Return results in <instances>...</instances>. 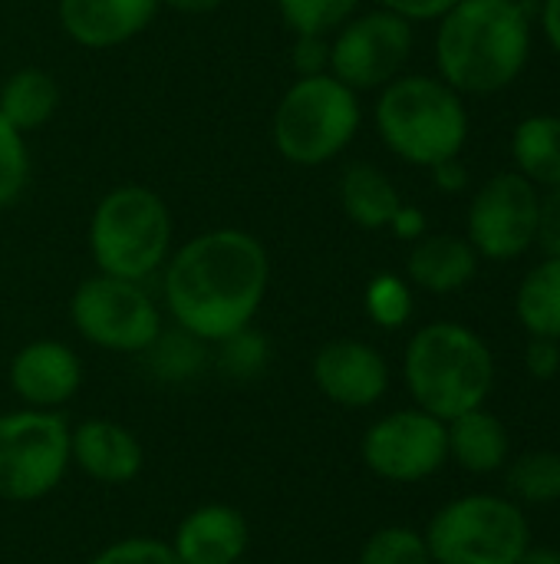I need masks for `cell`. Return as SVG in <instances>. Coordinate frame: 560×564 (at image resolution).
<instances>
[{
	"mask_svg": "<svg viewBox=\"0 0 560 564\" xmlns=\"http://www.w3.org/2000/svg\"><path fill=\"white\" fill-rule=\"evenodd\" d=\"M271 288V254L244 228H211L175 248L162 268V301L175 327L218 344L254 324Z\"/></svg>",
	"mask_w": 560,
	"mask_h": 564,
	"instance_id": "1",
	"label": "cell"
},
{
	"mask_svg": "<svg viewBox=\"0 0 560 564\" xmlns=\"http://www.w3.org/2000/svg\"><path fill=\"white\" fill-rule=\"evenodd\" d=\"M436 30V66L459 96L508 89L531 59L525 0H459Z\"/></svg>",
	"mask_w": 560,
	"mask_h": 564,
	"instance_id": "2",
	"label": "cell"
},
{
	"mask_svg": "<svg viewBox=\"0 0 560 564\" xmlns=\"http://www.w3.org/2000/svg\"><path fill=\"white\" fill-rule=\"evenodd\" d=\"M403 380L419 410L449 423L485 406L495 390V357L472 327L436 321L409 337Z\"/></svg>",
	"mask_w": 560,
	"mask_h": 564,
	"instance_id": "3",
	"label": "cell"
},
{
	"mask_svg": "<svg viewBox=\"0 0 560 564\" xmlns=\"http://www.w3.org/2000/svg\"><path fill=\"white\" fill-rule=\"evenodd\" d=\"M373 122L383 145L416 169L459 159L469 142L465 99L446 79L426 73H403L386 83L373 106Z\"/></svg>",
	"mask_w": 560,
	"mask_h": 564,
	"instance_id": "4",
	"label": "cell"
},
{
	"mask_svg": "<svg viewBox=\"0 0 560 564\" xmlns=\"http://www.w3.org/2000/svg\"><path fill=\"white\" fill-rule=\"evenodd\" d=\"M172 212L149 185L109 188L89 218V254L99 274L145 281L158 274L172 254Z\"/></svg>",
	"mask_w": 560,
	"mask_h": 564,
	"instance_id": "5",
	"label": "cell"
},
{
	"mask_svg": "<svg viewBox=\"0 0 560 564\" xmlns=\"http://www.w3.org/2000/svg\"><path fill=\"white\" fill-rule=\"evenodd\" d=\"M363 126L360 93L333 73L297 76L274 106L271 139L284 162L320 169L343 155Z\"/></svg>",
	"mask_w": 560,
	"mask_h": 564,
	"instance_id": "6",
	"label": "cell"
},
{
	"mask_svg": "<svg viewBox=\"0 0 560 564\" xmlns=\"http://www.w3.org/2000/svg\"><path fill=\"white\" fill-rule=\"evenodd\" d=\"M422 539L436 564H518L531 549V525L515 499L475 492L442 506Z\"/></svg>",
	"mask_w": 560,
	"mask_h": 564,
	"instance_id": "7",
	"label": "cell"
},
{
	"mask_svg": "<svg viewBox=\"0 0 560 564\" xmlns=\"http://www.w3.org/2000/svg\"><path fill=\"white\" fill-rule=\"evenodd\" d=\"M69 473V423L53 410L0 413V502L53 496Z\"/></svg>",
	"mask_w": 560,
	"mask_h": 564,
	"instance_id": "8",
	"label": "cell"
},
{
	"mask_svg": "<svg viewBox=\"0 0 560 564\" xmlns=\"http://www.w3.org/2000/svg\"><path fill=\"white\" fill-rule=\"evenodd\" d=\"M73 330L109 354H145L162 334V307L142 281L92 274L69 297Z\"/></svg>",
	"mask_w": 560,
	"mask_h": 564,
	"instance_id": "9",
	"label": "cell"
},
{
	"mask_svg": "<svg viewBox=\"0 0 560 564\" xmlns=\"http://www.w3.org/2000/svg\"><path fill=\"white\" fill-rule=\"evenodd\" d=\"M416 46L413 23L393 10L353 13L330 40V73L353 93L383 89L403 76Z\"/></svg>",
	"mask_w": 560,
	"mask_h": 564,
	"instance_id": "10",
	"label": "cell"
},
{
	"mask_svg": "<svg viewBox=\"0 0 560 564\" xmlns=\"http://www.w3.org/2000/svg\"><path fill=\"white\" fill-rule=\"evenodd\" d=\"M541 225V188L518 172H498L469 205L465 238L488 261H515L531 245H538Z\"/></svg>",
	"mask_w": 560,
	"mask_h": 564,
	"instance_id": "11",
	"label": "cell"
},
{
	"mask_svg": "<svg viewBox=\"0 0 560 564\" xmlns=\"http://www.w3.org/2000/svg\"><path fill=\"white\" fill-rule=\"evenodd\" d=\"M360 456L376 479L413 486L432 479L449 463V430L419 406L396 410L363 433Z\"/></svg>",
	"mask_w": 560,
	"mask_h": 564,
	"instance_id": "12",
	"label": "cell"
},
{
	"mask_svg": "<svg viewBox=\"0 0 560 564\" xmlns=\"http://www.w3.org/2000/svg\"><path fill=\"white\" fill-rule=\"evenodd\" d=\"M314 387L340 410H370L389 390V364L366 340H330L310 360Z\"/></svg>",
	"mask_w": 560,
	"mask_h": 564,
	"instance_id": "13",
	"label": "cell"
},
{
	"mask_svg": "<svg viewBox=\"0 0 560 564\" xmlns=\"http://www.w3.org/2000/svg\"><path fill=\"white\" fill-rule=\"evenodd\" d=\"M83 360L79 354L53 337L23 344L10 357V390L26 410H59L83 390Z\"/></svg>",
	"mask_w": 560,
	"mask_h": 564,
	"instance_id": "14",
	"label": "cell"
},
{
	"mask_svg": "<svg viewBox=\"0 0 560 564\" xmlns=\"http://www.w3.org/2000/svg\"><path fill=\"white\" fill-rule=\"evenodd\" d=\"M69 466L99 486H129L145 466L139 436L116 420H83L69 426Z\"/></svg>",
	"mask_w": 560,
	"mask_h": 564,
	"instance_id": "15",
	"label": "cell"
},
{
	"mask_svg": "<svg viewBox=\"0 0 560 564\" xmlns=\"http://www.w3.org/2000/svg\"><path fill=\"white\" fill-rule=\"evenodd\" d=\"M168 545L182 564H241L251 545V525L241 509L205 502L175 525Z\"/></svg>",
	"mask_w": 560,
	"mask_h": 564,
	"instance_id": "16",
	"label": "cell"
},
{
	"mask_svg": "<svg viewBox=\"0 0 560 564\" xmlns=\"http://www.w3.org/2000/svg\"><path fill=\"white\" fill-rule=\"evenodd\" d=\"M158 7V0H56V17L76 46L112 50L145 33Z\"/></svg>",
	"mask_w": 560,
	"mask_h": 564,
	"instance_id": "17",
	"label": "cell"
},
{
	"mask_svg": "<svg viewBox=\"0 0 560 564\" xmlns=\"http://www.w3.org/2000/svg\"><path fill=\"white\" fill-rule=\"evenodd\" d=\"M406 274L419 291L429 294H455L479 274V251L462 235H422L413 241L406 258Z\"/></svg>",
	"mask_w": 560,
	"mask_h": 564,
	"instance_id": "18",
	"label": "cell"
},
{
	"mask_svg": "<svg viewBox=\"0 0 560 564\" xmlns=\"http://www.w3.org/2000/svg\"><path fill=\"white\" fill-rule=\"evenodd\" d=\"M446 430H449V459H455L465 473L475 476L498 473L512 456L508 430L485 406L449 420Z\"/></svg>",
	"mask_w": 560,
	"mask_h": 564,
	"instance_id": "19",
	"label": "cell"
},
{
	"mask_svg": "<svg viewBox=\"0 0 560 564\" xmlns=\"http://www.w3.org/2000/svg\"><path fill=\"white\" fill-rule=\"evenodd\" d=\"M403 205L393 178L370 165V162H353L340 175V208L347 218L366 231H383L389 228L396 208Z\"/></svg>",
	"mask_w": 560,
	"mask_h": 564,
	"instance_id": "20",
	"label": "cell"
},
{
	"mask_svg": "<svg viewBox=\"0 0 560 564\" xmlns=\"http://www.w3.org/2000/svg\"><path fill=\"white\" fill-rule=\"evenodd\" d=\"M59 109L56 76L43 66H20L0 79V116L23 135L46 126Z\"/></svg>",
	"mask_w": 560,
	"mask_h": 564,
	"instance_id": "21",
	"label": "cell"
},
{
	"mask_svg": "<svg viewBox=\"0 0 560 564\" xmlns=\"http://www.w3.org/2000/svg\"><path fill=\"white\" fill-rule=\"evenodd\" d=\"M512 159L515 172L531 185L560 188V116L538 112L521 119L512 132Z\"/></svg>",
	"mask_w": 560,
	"mask_h": 564,
	"instance_id": "22",
	"label": "cell"
},
{
	"mask_svg": "<svg viewBox=\"0 0 560 564\" xmlns=\"http://www.w3.org/2000/svg\"><path fill=\"white\" fill-rule=\"evenodd\" d=\"M515 314L531 337L560 340V258L535 264L515 294Z\"/></svg>",
	"mask_w": 560,
	"mask_h": 564,
	"instance_id": "23",
	"label": "cell"
},
{
	"mask_svg": "<svg viewBox=\"0 0 560 564\" xmlns=\"http://www.w3.org/2000/svg\"><path fill=\"white\" fill-rule=\"evenodd\" d=\"M208 347L205 340H198L195 334L182 330V327H172L152 340V347L142 354L145 357V367L155 380L162 383H188L195 380L205 364H208Z\"/></svg>",
	"mask_w": 560,
	"mask_h": 564,
	"instance_id": "24",
	"label": "cell"
},
{
	"mask_svg": "<svg viewBox=\"0 0 560 564\" xmlns=\"http://www.w3.org/2000/svg\"><path fill=\"white\" fill-rule=\"evenodd\" d=\"M508 492L531 506H548L560 499V453H525L508 466Z\"/></svg>",
	"mask_w": 560,
	"mask_h": 564,
	"instance_id": "25",
	"label": "cell"
},
{
	"mask_svg": "<svg viewBox=\"0 0 560 564\" xmlns=\"http://www.w3.org/2000/svg\"><path fill=\"white\" fill-rule=\"evenodd\" d=\"M281 23L297 36V33H317L330 36L337 33L363 0H274Z\"/></svg>",
	"mask_w": 560,
	"mask_h": 564,
	"instance_id": "26",
	"label": "cell"
},
{
	"mask_svg": "<svg viewBox=\"0 0 560 564\" xmlns=\"http://www.w3.org/2000/svg\"><path fill=\"white\" fill-rule=\"evenodd\" d=\"M363 307H366V317H370L376 327H383V330H399V327L409 324L413 307H416V304H413V288H409L406 278L383 271V274L370 278V284H366V291H363Z\"/></svg>",
	"mask_w": 560,
	"mask_h": 564,
	"instance_id": "27",
	"label": "cell"
},
{
	"mask_svg": "<svg viewBox=\"0 0 560 564\" xmlns=\"http://www.w3.org/2000/svg\"><path fill=\"white\" fill-rule=\"evenodd\" d=\"M267 364H271V344L261 330H254V324L218 340V367L224 377L238 383L257 380L267 370Z\"/></svg>",
	"mask_w": 560,
	"mask_h": 564,
	"instance_id": "28",
	"label": "cell"
},
{
	"mask_svg": "<svg viewBox=\"0 0 560 564\" xmlns=\"http://www.w3.org/2000/svg\"><path fill=\"white\" fill-rule=\"evenodd\" d=\"M356 564H436L422 532L406 529V525H386L380 532H373L363 549Z\"/></svg>",
	"mask_w": 560,
	"mask_h": 564,
	"instance_id": "29",
	"label": "cell"
},
{
	"mask_svg": "<svg viewBox=\"0 0 560 564\" xmlns=\"http://www.w3.org/2000/svg\"><path fill=\"white\" fill-rule=\"evenodd\" d=\"M30 185V145L20 129L0 116V208L13 205Z\"/></svg>",
	"mask_w": 560,
	"mask_h": 564,
	"instance_id": "30",
	"label": "cell"
},
{
	"mask_svg": "<svg viewBox=\"0 0 560 564\" xmlns=\"http://www.w3.org/2000/svg\"><path fill=\"white\" fill-rule=\"evenodd\" d=\"M86 564H182L175 558L172 545L152 535H132L119 539L106 549H99Z\"/></svg>",
	"mask_w": 560,
	"mask_h": 564,
	"instance_id": "31",
	"label": "cell"
},
{
	"mask_svg": "<svg viewBox=\"0 0 560 564\" xmlns=\"http://www.w3.org/2000/svg\"><path fill=\"white\" fill-rule=\"evenodd\" d=\"M290 66L297 76H317L330 73V36L317 33H297L290 46Z\"/></svg>",
	"mask_w": 560,
	"mask_h": 564,
	"instance_id": "32",
	"label": "cell"
},
{
	"mask_svg": "<svg viewBox=\"0 0 560 564\" xmlns=\"http://www.w3.org/2000/svg\"><path fill=\"white\" fill-rule=\"evenodd\" d=\"M525 367L535 380H554L560 373V340L531 337L525 350Z\"/></svg>",
	"mask_w": 560,
	"mask_h": 564,
	"instance_id": "33",
	"label": "cell"
},
{
	"mask_svg": "<svg viewBox=\"0 0 560 564\" xmlns=\"http://www.w3.org/2000/svg\"><path fill=\"white\" fill-rule=\"evenodd\" d=\"M538 245L545 254L560 258V188H551L541 198V225H538Z\"/></svg>",
	"mask_w": 560,
	"mask_h": 564,
	"instance_id": "34",
	"label": "cell"
},
{
	"mask_svg": "<svg viewBox=\"0 0 560 564\" xmlns=\"http://www.w3.org/2000/svg\"><path fill=\"white\" fill-rule=\"evenodd\" d=\"M376 3L383 10L406 17L409 23H426V20H439L442 13H449L459 0H376Z\"/></svg>",
	"mask_w": 560,
	"mask_h": 564,
	"instance_id": "35",
	"label": "cell"
},
{
	"mask_svg": "<svg viewBox=\"0 0 560 564\" xmlns=\"http://www.w3.org/2000/svg\"><path fill=\"white\" fill-rule=\"evenodd\" d=\"M389 231L399 238V241H419L426 231H429V221H426V212L419 208V205H399L396 208V215H393V221H389Z\"/></svg>",
	"mask_w": 560,
	"mask_h": 564,
	"instance_id": "36",
	"label": "cell"
},
{
	"mask_svg": "<svg viewBox=\"0 0 560 564\" xmlns=\"http://www.w3.org/2000/svg\"><path fill=\"white\" fill-rule=\"evenodd\" d=\"M429 172H432L436 188H439V192H446V195H459V192H465V188H469V169H465L459 159H446V162L432 165Z\"/></svg>",
	"mask_w": 560,
	"mask_h": 564,
	"instance_id": "37",
	"label": "cell"
},
{
	"mask_svg": "<svg viewBox=\"0 0 560 564\" xmlns=\"http://www.w3.org/2000/svg\"><path fill=\"white\" fill-rule=\"evenodd\" d=\"M541 26L551 43V50L560 56V0H545L541 3Z\"/></svg>",
	"mask_w": 560,
	"mask_h": 564,
	"instance_id": "38",
	"label": "cell"
},
{
	"mask_svg": "<svg viewBox=\"0 0 560 564\" xmlns=\"http://www.w3.org/2000/svg\"><path fill=\"white\" fill-rule=\"evenodd\" d=\"M158 3L168 7V10H175V13H211L224 0H158Z\"/></svg>",
	"mask_w": 560,
	"mask_h": 564,
	"instance_id": "39",
	"label": "cell"
},
{
	"mask_svg": "<svg viewBox=\"0 0 560 564\" xmlns=\"http://www.w3.org/2000/svg\"><path fill=\"white\" fill-rule=\"evenodd\" d=\"M518 564H560V552L558 549H541V545H531L521 562Z\"/></svg>",
	"mask_w": 560,
	"mask_h": 564,
	"instance_id": "40",
	"label": "cell"
}]
</instances>
